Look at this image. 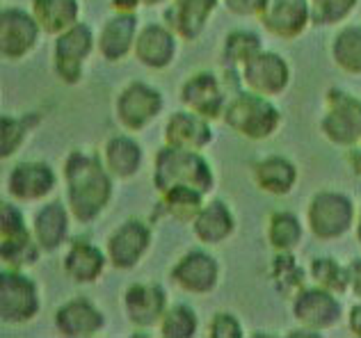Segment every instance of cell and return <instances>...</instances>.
<instances>
[{"label":"cell","instance_id":"43","mask_svg":"<svg viewBox=\"0 0 361 338\" xmlns=\"http://www.w3.org/2000/svg\"><path fill=\"white\" fill-rule=\"evenodd\" d=\"M348 325H350V332H353V336L361 338V299H359V304H355L353 308H350Z\"/></svg>","mask_w":361,"mask_h":338},{"label":"cell","instance_id":"12","mask_svg":"<svg viewBox=\"0 0 361 338\" xmlns=\"http://www.w3.org/2000/svg\"><path fill=\"white\" fill-rule=\"evenodd\" d=\"M229 99V89L224 87V82L215 71H197L180 87V103H183V108L206 117L208 121L222 119Z\"/></svg>","mask_w":361,"mask_h":338},{"label":"cell","instance_id":"31","mask_svg":"<svg viewBox=\"0 0 361 338\" xmlns=\"http://www.w3.org/2000/svg\"><path fill=\"white\" fill-rule=\"evenodd\" d=\"M204 192L195 187H172L167 192H160V208L178 224H192L199 211L204 208Z\"/></svg>","mask_w":361,"mask_h":338},{"label":"cell","instance_id":"1","mask_svg":"<svg viewBox=\"0 0 361 338\" xmlns=\"http://www.w3.org/2000/svg\"><path fill=\"white\" fill-rule=\"evenodd\" d=\"M112 181L115 176L99 156L71 151L64 158L66 206L75 222L92 224L101 218L112 199Z\"/></svg>","mask_w":361,"mask_h":338},{"label":"cell","instance_id":"22","mask_svg":"<svg viewBox=\"0 0 361 338\" xmlns=\"http://www.w3.org/2000/svg\"><path fill=\"white\" fill-rule=\"evenodd\" d=\"M140 32V18L137 14H121L115 12L103 23L99 39H97V51L106 62H121L135 49V39Z\"/></svg>","mask_w":361,"mask_h":338},{"label":"cell","instance_id":"38","mask_svg":"<svg viewBox=\"0 0 361 338\" xmlns=\"http://www.w3.org/2000/svg\"><path fill=\"white\" fill-rule=\"evenodd\" d=\"M27 121L18 117H3V139H0V156L12 158L18 146L27 137Z\"/></svg>","mask_w":361,"mask_h":338},{"label":"cell","instance_id":"4","mask_svg":"<svg viewBox=\"0 0 361 338\" xmlns=\"http://www.w3.org/2000/svg\"><path fill=\"white\" fill-rule=\"evenodd\" d=\"M32 227H27L21 208L12 201L0 204V258L5 268L27 270L42 256Z\"/></svg>","mask_w":361,"mask_h":338},{"label":"cell","instance_id":"27","mask_svg":"<svg viewBox=\"0 0 361 338\" xmlns=\"http://www.w3.org/2000/svg\"><path fill=\"white\" fill-rule=\"evenodd\" d=\"M252 178L261 192L283 196L298 183V167L283 156H268L254 165Z\"/></svg>","mask_w":361,"mask_h":338},{"label":"cell","instance_id":"20","mask_svg":"<svg viewBox=\"0 0 361 338\" xmlns=\"http://www.w3.org/2000/svg\"><path fill=\"white\" fill-rule=\"evenodd\" d=\"M222 0H169L163 18L183 42H197Z\"/></svg>","mask_w":361,"mask_h":338},{"label":"cell","instance_id":"18","mask_svg":"<svg viewBox=\"0 0 361 338\" xmlns=\"http://www.w3.org/2000/svg\"><path fill=\"white\" fill-rule=\"evenodd\" d=\"M176 49L178 37L172 32V27L167 23H147L145 27H140L133 55L142 67L163 71L174 62Z\"/></svg>","mask_w":361,"mask_h":338},{"label":"cell","instance_id":"11","mask_svg":"<svg viewBox=\"0 0 361 338\" xmlns=\"http://www.w3.org/2000/svg\"><path fill=\"white\" fill-rule=\"evenodd\" d=\"M293 318L300 323V327L311 332H325L334 327L341 315H343V306L338 302V295L329 293V290L320 286H304L300 293L293 297Z\"/></svg>","mask_w":361,"mask_h":338},{"label":"cell","instance_id":"23","mask_svg":"<svg viewBox=\"0 0 361 338\" xmlns=\"http://www.w3.org/2000/svg\"><path fill=\"white\" fill-rule=\"evenodd\" d=\"M163 139L169 146L190 149V151H204L213 142V128L206 117L192 110H178L165 121Z\"/></svg>","mask_w":361,"mask_h":338},{"label":"cell","instance_id":"25","mask_svg":"<svg viewBox=\"0 0 361 338\" xmlns=\"http://www.w3.org/2000/svg\"><path fill=\"white\" fill-rule=\"evenodd\" d=\"M108 254L87 240H73L64 254V275L73 284H94L108 265Z\"/></svg>","mask_w":361,"mask_h":338},{"label":"cell","instance_id":"9","mask_svg":"<svg viewBox=\"0 0 361 338\" xmlns=\"http://www.w3.org/2000/svg\"><path fill=\"white\" fill-rule=\"evenodd\" d=\"M163 106V94L147 82L135 80L119 92L115 110L121 128L130 130V133H142L149 124H154L158 119Z\"/></svg>","mask_w":361,"mask_h":338},{"label":"cell","instance_id":"7","mask_svg":"<svg viewBox=\"0 0 361 338\" xmlns=\"http://www.w3.org/2000/svg\"><path fill=\"white\" fill-rule=\"evenodd\" d=\"M39 290L23 270L0 272V320L3 325H25L39 313Z\"/></svg>","mask_w":361,"mask_h":338},{"label":"cell","instance_id":"28","mask_svg":"<svg viewBox=\"0 0 361 338\" xmlns=\"http://www.w3.org/2000/svg\"><path fill=\"white\" fill-rule=\"evenodd\" d=\"M103 163H106L112 176L119 178V181H126L142 169L145 154L130 135H115L103 146Z\"/></svg>","mask_w":361,"mask_h":338},{"label":"cell","instance_id":"40","mask_svg":"<svg viewBox=\"0 0 361 338\" xmlns=\"http://www.w3.org/2000/svg\"><path fill=\"white\" fill-rule=\"evenodd\" d=\"M263 0H222V5L235 16H256Z\"/></svg>","mask_w":361,"mask_h":338},{"label":"cell","instance_id":"33","mask_svg":"<svg viewBox=\"0 0 361 338\" xmlns=\"http://www.w3.org/2000/svg\"><path fill=\"white\" fill-rule=\"evenodd\" d=\"M263 51L261 37L252 30H233L224 37L222 44V60L224 67L231 69H243L252 58H256Z\"/></svg>","mask_w":361,"mask_h":338},{"label":"cell","instance_id":"36","mask_svg":"<svg viewBox=\"0 0 361 338\" xmlns=\"http://www.w3.org/2000/svg\"><path fill=\"white\" fill-rule=\"evenodd\" d=\"M158 330L163 338H192L197 336L199 330V318L195 313V308H190L185 304H176L172 308H167Z\"/></svg>","mask_w":361,"mask_h":338},{"label":"cell","instance_id":"26","mask_svg":"<svg viewBox=\"0 0 361 338\" xmlns=\"http://www.w3.org/2000/svg\"><path fill=\"white\" fill-rule=\"evenodd\" d=\"M235 231V218L231 208L220 199H213L204 204V208L192 222V233L204 245H220L229 240Z\"/></svg>","mask_w":361,"mask_h":338},{"label":"cell","instance_id":"41","mask_svg":"<svg viewBox=\"0 0 361 338\" xmlns=\"http://www.w3.org/2000/svg\"><path fill=\"white\" fill-rule=\"evenodd\" d=\"M348 279H350V293L357 299H361V256L348 265Z\"/></svg>","mask_w":361,"mask_h":338},{"label":"cell","instance_id":"6","mask_svg":"<svg viewBox=\"0 0 361 338\" xmlns=\"http://www.w3.org/2000/svg\"><path fill=\"white\" fill-rule=\"evenodd\" d=\"M327 112L320 119L322 135L334 146L350 149L361 142V99L331 87L325 96Z\"/></svg>","mask_w":361,"mask_h":338},{"label":"cell","instance_id":"21","mask_svg":"<svg viewBox=\"0 0 361 338\" xmlns=\"http://www.w3.org/2000/svg\"><path fill=\"white\" fill-rule=\"evenodd\" d=\"M55 327L66 338H92L103 332L106 315L92 299L75 297L55 311Z\"/></svg>","mask_w":361,"mask_h":338},{"label":"cell","instance_id":"37","mask_svg":"<svg viewBox=\"0 0 361 338\" xmlns=\"http://www.w3.org/2000/svg\"><path fill=\"white\" fill-rule=\"evenodd\" d=\"M359 0H309L311 5V23L327 27L345 21L357 9Z\"/></svg>","mask_w":361,"mask_h":338},{"label":"cell","instance_id":"30","mask_svg":"<svg viewBox=\"0 0 361 338\" xmlns=\"http://www.w3.org/2000/svg\"><path fill=\"white\" fill-rule=\"evenodd\" d=\"M304 229L295 213L290 211H277L268 218V227H265V238H268L270 247L274 251H295L302 242Z\"/></svg>","mask_w":361,"mask_h":338},{"label":"cell","instance_id":"13","mask_svg":"<svg viewBox=\"0 0 361 338\" xmlns=\"http://www.w3.org/2000/svg\"><path fill=\"white\" fill-rule=\"evenodd\" d=\"M256 18L265 32L277 39L293 42L309 27L311 5L309 0H263Z\"/></svg>","mask_w":361,"mask_h":338},{"label":"cell","instance_id":"24","mask_svg":"<svg viewBox=\"0 0 361 338\" xmlns=\"http://www.w3.org/2000/svg\"><path fill=\"white\" fill-rule=\"evenodd\" d=\"M71 211L62 201H49L44 204L32 218V233L39 247L46 254L58 251L66 240H69V224H71Z\"/></svg>","mask_w":361,"mask_h":338},{"label":"cell","instance_id":"19","mask_svg":"<svg viewBox=\"0 0 361 338\" xmlns=\"http://www.w3.org/2000/svg\"><path fill=\"white\" fill-rule=\"evenodd\" d=\"M167 308V293L158 284H133L123 293V313L137 330L160 325Z\"/></svg>","mask_w":361,"mask_h":338},{"label":"cell","instance_id":"5","mask_svg":"<svg viewBox=\"0 0 361 338\" xmlns=\"http://www.w3.org/2000/svg\"><path fill=\"white\" fill-rule=\"evenodd\" d=\"M357 215L355 204L348 194L334 192V190H322L311 196L309 208H307V224L309 231L318 240H336L343 238L345 233L355 227Z\"/></svg>","mask_w":361,"mask_h":338},{"label":"cell","instance_id":"39","mask_svg":"<svg viewBox=\"0 0 361 338\" xmlns=\"http://www.w3.org/2000/svg\"><path fill=\"white\" fill-rule=\"evenodd\" d=\"M208 336L211 338H243V325L233 313L226 311H217L211 323H208Z\"/></svg>","mask_w":361,"mask_h":338},{"label":"cell","instance_id":"44","mask_svg":"<svg viewBox=\"0 0 361 338\" xmlns=\"http://www.w3.org/2000/svg\"><path fill=\"white\" fill-rule=\"evenodd\" d=\"M348 163L353 167V172L361 176V142L348 149Z\"/></svg>","mask_w":361,"mask_h":338},{"label":"cell","instance_id":"10","mask_svg":"<svg viewBox=\"0 0 361 338\" xmlns=\"http://www.w3.org/2000/svg\"><path fill=\"white\" fill-rule=\"evenodd\" d=\"M42 27L32 12L21 7H5L0 12V55L9 62L23 60L39 44Z\"/></svg>","mask_w":361,"mask_h":338},{"label":"cell","instance_id":"29","mask_svg":"<svg viewBox=\"0 0 361 338\" xmlns=\"http://www.w3.org/2000/svg\"><path fill=\"white\" fill-rule=\"evenodd\" d=\"M32 16L44 30V35L58 37L80 21L78 0H32Z\"/></svg>","mask_w":361,"mask_h":338},{"label":"cell","instance_id":"46","mask_svg":"<svg viewBox=\"0 0 361 338\" xmlns=\"http://www.w3.org/2000/svg\"><path fill=\"white\" fill-rule=\"evenodd\" d=\"M163 3H169V0H145L147 7H154V5H163Z\"/></svg>","mask_w":361,"mask_h":338},{"label":"cell","instance_id":"17","mask_svg":"<svg viewBox=\"0 0 361 338\" xmlns=\"http://www.w3.org/2000/svg\"><path fill=\"white\" fill-rule=\"evenodd\" d=\"M58 183L53 167L42 161L18 163L7 174V192L16 201H42L46 199Z\"/></svg>","mask_w":361,"mask_h":338},{"label":"cell","instance_id":"34","mask_svg":"<svg viewBox=\"0 0 361 338\" xmlns=\"http://www.w3.org/2000/svg\"><path fill=\"white\" fill-rule=\"evenodd\" d=\"M309 277L313 281V286L325 288L334 295H345L350 290L348 265H341V263L331 256L313 258L309 265Z\"/></svg>","mask_w":361,"mask_h":338},{"label":"cell","instance_id":"32","mask_svg":"<svg viewBox=\"0 0 361 338\" xmlns=\"http://www.w3.org/2000/svg\"><path fill=\"white\" fill-rule=\"evenodd\" d=\"M331 60L350 76H361V25H345L331 42Z\"/></svg>","mask_w":361,"mask_h":338},{"label":"cell","instance_id":"14","mask_svg":"<svg viewBox=\"0 0 361 338\" xmlns=\"http://www.w3.org/2000/svg\"><path fill=\"white\" fill-rule=\"evenodd\" d=\"M151 247V227L145 220L130 218L110 233L106 254L115 270H133Z\"/></svg>","mask_w":361,"mask_h":338},{"label":"cell","instance_id":"15","mask_svg":"<svg viewBox=\"0 0 361 338\" xmlns=\"http://www.w3.org/2000/svg\"><path fill=\"white\" fill-rule=\"evenodd\" d=\"M240 82L247 89L263 94L268 99L279 96L290 82V67L279 53L263 49L240 69Z\"/></svg>","mask_w":361,"mask_h":338},{"label":"cell","instance_id":"2","mask_svg":"<svg viewBox=\"0 0 361 338\" xmlns=\"http://www.w3.org/2000/svg\"><path fill=\"white\" fill-rule=\"evenodd\" d=\"M154 187L158 194L172 187H195L208 194L215 187V174L202 151L165 144L154 158Z\"/></svg>","mask_w":361,"mask_h":338},{"label":"cell","instance_id":"8","mask_svg":"<svg viewBox=\"0 0 361 338\" xmlns=\"http://www.w3.org/2000/svg\"><path fill=\"white\" fill-rule=\"evenodd\" d=\"M97 49V37L87 23L78 21L69 30L55 37L53 46V69L64 84H78L82 80L85 62Z\"/></svg>","mask_w":361,"mask_h":338},{"label":"cell","instance_id":"3","mask_svg":"<svg viewBox=\"0 0 361 338\" xmlns=\"http://www.w3.org/2000/svg\"><path fill=\"white\" fill-rule=\"evenodd\" d=\"M222 121L235 135L261 142L277 133V128L281 126V112L268 96L245 87L231 94Z\"/></svg>","mask_w":361,"mask_h":338},{"label":"cell","instance_id":"16","mask_svg":"<svg viewBox=\"0 0 361 338\" xmlns=\"http://www.w3.org/2000/svg\"><path fill=\"white\" fill-rule=\"evenodd\" d=\"M169 277L183 293L208 295L220 281V263L208 251L192 249L174 263Z\"/></svg>","mask_w":361,"mask_h":338},{"label":"cell","instance_id":"42","mask_svg":"<svg viewBox=\"0 0 361 338\" xmlns=\"http://www.w3.org/2000/svg\"><path fill=\"white\" fill-rule=\"evenodd\" d=\"M142 5H145V0H110V7L121 14H137Z\"/></svg>","mask_w":361,"mask_h":338},{"label":"cell","instance_id":"45","mask_svg":"<svg viewBox=\"0 0 361 338\" xmlns=\"http://www.w3.org/2000/svg\"><path fill=\"white\" fill-rule=\"evenodd\" d=\"M357 240H359V245H361V211L357 215Z\"/></svg>","mask_w":361,"mask_h":338},{"label":"cell","instance_id":"35","mask_svg":"<svg viewBox=\"0 0 361 338\" xmlns=\"http://www.w3.org/2000/svg\"><path fill=\"white\" fill-rule=\"evenodd\" d=\"M270 277L272 284L277 286V293L283 297H295L304 288V270L293 258V251H277V256L272 261Z\"/></svg>","mask_w":361,"mask_h":338}]
</instances>
